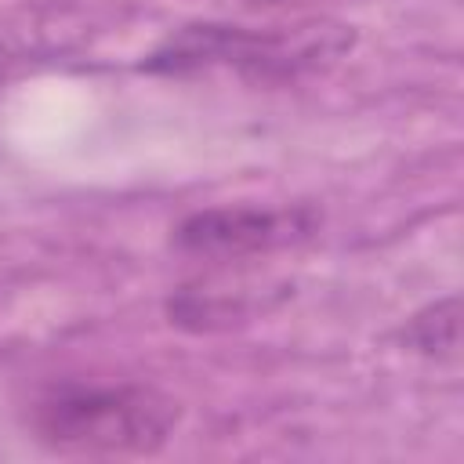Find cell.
I'll list each match as a JSON object with an SVG mask.
<instances>
[{"label": "cell", "instance_id": "obj_3", "mask_svg": "<svg viewBox=\"0 0 464 464\" xmlns=\"http://www.w3.org/2000/svg\"><path fill=\"white\" fill-rule=\"evenodd\" d=\"M315 232L308 207H210L185 218L174 243L196 257H250L279 246H294Z\"/></svg>", "mask_w": 464, "mask_h": 464}, {"label": "cell", "instance_id": "obj_4", "mask_svg": "<svg viewBox=\"0 0 464 464\" xmlns=\"http://www.w3.org/2000/svg\"><path fill=\"white\" fill-rule=\"evenodd\" d=\"M410 341L417 352L435 355V359H453L460 348V312H457V297L431 304L428 312H420L410 323Z\"/></svg>", "mask_w": 464, "mask_h": 464}, {"label": "cell", "instance_id": "obj_2", "mask_svg": "<svg viewBox=\"0 0 464 464\" xmlns=\"http://www.w3.org/2000/svg\"><path fill=\"white\" fill-rule=\"evenodd\" d=\"M352 44V33L326 22L286 25V29H239V25H192L174 36L152 65L192 69V65H236L257 76H286L334 62Z\"/></svg>", "mask_w": 464, "mask_h": 464}, {"label": "cell", "instance_id": "obj_1", "mask_svg": "<svg viewBox=\"0 0 464 464\" xmlns=\"http://www.w3.org/2000/svg\"><path fill=\"white\" fill-rule=\"evenodd\" d=\"M178 424V402L141 384L62 388L36 410V431L51 450L83 457H141L163 450Z\"/></svg>", "mask_w": 464, "mask_h": 464}]
</instances>
